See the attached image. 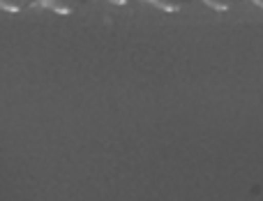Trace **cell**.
<instances>
[{"instance_id": "3", "label": "cell", "mask_w": 263, "mask_h": 201, "mask_svg": "<svg viewBox=\"0 0 263 201\" xmlns=\"http://www.w3.org/2000/svg\"><path fill=\"white\" fill-rule=\"evenodd\" d=\"M148 3H153L162 12H180V9L190 7L194 0H148Z\"/></svg>"}, {"instance_id": "6", "label": "cell", "mask_w": 263, "mask_h": 201, "mask_svg": "<svg viewBox=\"0 0 263 201\" xmlns=\"http://www.w3.org/2000/svg\"><path fill=\"white\" fill-rule=\"evenodd\" d=\"M254 3H256V5H259V7H263V0H254Z\"/></svg>"}, {"instance_id": "2", "label": "cell", "mask_w": 263, "mask_h": 201, "mask_svg": "<svg viewBox=\"0 0 263 201\" xmlns=\"http://www.w3.org/2000/svg\"><path fill=\"white\" fill-rule=\"evenodd\" d=\"M40 5V0H0V9L9 14H21V12H28L30 7Z\"/></svg>"}, {"instance_id": "4", "label": "cell", "mask_w": 263, "mask_h": 201, "mask_svg": "<svg viewBox=\"0 0 263 201\" xmlns=\"http://www.w3.org/2000/svg\"><path fill=\"white\" fill-rule=\"evenodd\" d=\"M208 7H213V9H217V12H229V9H233V7H238V5L242 3V0H203Z\"/></svg>"}, {"instance_id": "5", "label": "cell", "mask_w": 263, "mask_h": 201, "mask_svg": "<svg viewBox=\"0 0 263 201\" xmlns=\"http://www.w3.org/2000/svg\"><path fill=\"white\" fill-rule=\"evenodd\" d=\"M109 3H114V5H132V3H136V0H109Z\"/></svg>"}, {"instance_id": "1", "label": "cell", "mask_w": 263, "mask_h": 201, "mask_svg": "<svg viewBox=\"0 0 263 201\" xmlns=\"http://www.w3.org/2000/svg\"><path fill=\"white\" fill-rule=\"evenodd\" d=\"M88 0H40V5L44 9L53 14H60V16H67V14H74L86 5Z\"/></svg>"}]
</instances>
